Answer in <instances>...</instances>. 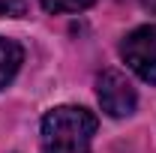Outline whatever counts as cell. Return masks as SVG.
Returning a JSON list of instances; mask_svg holds the SVG:
<instances>
[{"mask_svg": "<svg viewBox=\"0 0 156 153\" xmlns=\"http://www.w3.org/2000/svg\"><path fill=\"white\" fill-rule=\"evenodd\" d=\"M96 117L78 105H57L42 117V153H90Z\"/></svg>", "mask_w": 156, "mask_h": 153, "instance_id": "1", "label": "cell"}, {"mask_svg": "<svg viewBox=\"0 0 156 153\" xmlns=\"http://www.w3.org/2000/svg\"><path fill=\"white\" fill-rule=\"evenodd\" d=\"M120 54L141 81L156 84V27H135L123 39Z\"/></svg>", "mask_w": 156, "mask_h": 153, "instance_id": "2", "label": "cell"}, {"mask_svg": "<svg viewBox=\"0 0 156 153\" xmlns=\"http://www.w3.org/2000/svg\"><path fill=\"white\" fill-rule=\"evenodd\" d=\"M96 96L99 105L108 117H129L138 105V93L132 87V81L117 72V69H105L96 81Z\"/></svg>", "mask_w": 156, "mask_h": 153, "instance_id": "3", "label": "cell"}, {"mask_svg": "<svg viewBox=\"0 0 156 153\" xmlns=\"http://www.w3.org/2000/svg\"><path fill=\"white\" fill-rule=\"evenodd\" d=\"M21 60H24V51H21V45L15 39H6L0 36V87H6L15 72H18Z\"/></svg>", "mask_w": 156, "mask_h": 153, "instance_id": "4", "label": "cell"}, {"mask_svg": "<svg viewBox=\"0 0 156 153\" xmlns=\"http://www.w3.org/2000/svg\"><path fill=\"white\" fill-rule=\"evenodd\" d=\"M93 0H42V6L48 9V12H54V15H60V12H81V9H87Z\"/></svg>", "mask_w": 156, "mask_h": 153, "instance_id": "5", "label": "cell"}, {"mask_svg": "<svg viewBox=\"0 0 156 153\" xmlns=\"http://www.w3.org/2000/svg\"><path fill=\"white\" fill-rule=\"evenodd\" d=\"M30 0H0V18H21Z\"/></svg>", "mask_w": 156, "mask_h": 153, "instance_id": "6", "label": "cell"}]
</instances>
